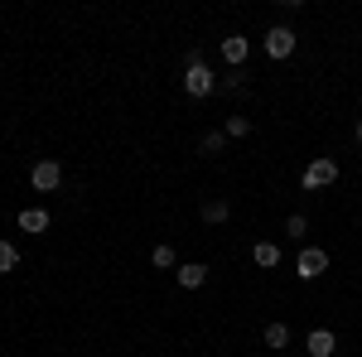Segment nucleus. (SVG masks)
<instances>
[{"mask_svg":"<svg viewBox=\"0 0 362 357\" xmlns=\"http://www.w3.org/2000/svg\"><path fill=\"white\" fill-rule=\"evenodd\" d=\"M223 145H227V131H208V136H203V155H218Z\"/></svg>","mask_w":362,"mask_h":357,"instance_id":"obj_13","label":"nucleus"},{"mask_svg":"<svg viewBox=\"0 0 362 357\" xmlns=\"http://www.w3.org/2000/svg\"><path fill=\"white\" fill-rule=\"evenodd\" d=\"M208 280V266H198V261H189V266H179V285H189V290H198Z\"/></svg>","mask_w":362,"mask_h":357,"instance_id":"obj_9","label":"nucleus"},{"mask_svg":"<svg viewBox=\"0 0 362 357\" xmlns=\"http://www.w3.org/2000/svg\"><path fill=\"white\" fill-rule=\"evenodd\" d=\"M203 222H227V203H223V198L203 203Z\"/></svg>","mask_w":362,"mask_h":357,"instance_id":"obj_12","label":"nucleus"},{"mask_svg":"<svg viewBox=\"0 0 362 357\" xmlns=\"http://www.w3.org/2000/svg\"><path fill=\"white\" fill-rule=\"evenodd\" d=\"M184 92H189V97H208V92H218V78H213L203 63H194V68L184 73Z\"/></svg>","mask_w":362,"mask_h":357,"instance_id":"obj_2","label":"nucleus"},{"mask_svg":"<svg viewBox=\"0 0 362 357\" xmlns=\"http://www.w3.org/2000/svg\"><path fill=\"white\" fill-rule=\"evenodd\" d=\"M290 343V329L285 324H266V348H285Z\"/></svg>","mask_w":362,"mask_h":357,"instance_id":"obj_11","label":"nucleus"},{"mask_svg":"<svg viewBox=\"0 0 362 357\" xmlns=\"http://www.w3.org/2000/svg\"><path fill=\"white\" fill-rule=\"evenodd\" d=\"M5 271H15V247L10 242H0V275Z\"/></svg>","mask_w":362,"mask_h":357,"instance_id":"obj_15","label":"nucleus"},{"mask_svg":"<svg viewBox=\"0 0 362 357\" xmlns=\"http://www.w3.org/2000/svg\"><path fill=\"white\" fill-rule=\"evenodd\" d=\"M155 266H174V247H155Z\"/></svg>","mask_w":362,"mask_h":357,"instance_id":"obj_17","label":"nucleus"},{"mask_svg":"<svg viewBox=\"0 0 362 357\" xmlns=\"http://www.w3.org/2000/svg\"><path fill=\"white\" fill-rule=\"evenodd\" d=\"M358 145H362V121H358Z\"/></svg>","mask_w":362,"mask_h":357,"instance_id":"obj_18","label":"nucleus"},{"mask_svg":"<svg viewBox=\"0 0 362 357\" xmlns=\"http://www.w3.org/2000/svg\"><path fill=\"white\" fill-rule=\"evenodd\" d=\"M338 179V165L334 160H314V165L305 169V189H329Z\"/></svg>","mask_w":362,"mask_h":357,"instance_id":"obj_5","label":"nucleus"},{"mask_svg":"<svg viewBox=\"0 0 362 357\" xmlns=\"http://www.w3.org/2000/svg\"><path fill=\"white\" fill-rule=\"evenodd\" d=\"M227 136H251V121L247 116H227Z\"/></svg>","mask_w":362,"mask_h":357,"instance_id":"obj_14","label":"nucleus"},{"mask_svg":"<svg viewBox=\"0 0 362 357\" xmlns=\"http://www.w3.org/2000/svg\"><path fill=\"white\" fill-rule=\"evenodd\" d=\"M29 184L39 193H54L58 184H63V169H58V160H39V165L29 169Z\"/></svg>","mask_w":362,"mask_h":357,"instance_id":"obj_1","label":"nucleus"},{"mask_svg":"<svg viewBox=\"0 0 362 357\" xmlns=\"http://www.w3.org/2000/svg\"><path fill=\"white\" fill-rule=\"evenodd\" d=\"M324 271H329V256L319 247L300 251V261H295V275H300V280H314V275H324Z\"/></svg>","mask_w":362,"mask_h":357,"instance_id":"obj_3","label":"nucleus"},{"mask_svg":"<svg viewBox=\"0 0 362 357\" xmlns=\"http://www.w3.org/2000/svg\"><path fill=\"white\" fill-rule=\"evenodd\" d=\"M334 348H338V343H334V333H329V329L309 333V357H334Z\"/></svg>","mask_w":362,"mask_h":357,"instance_id":"obj_6","label":"nucleus"},{"mask_svg":"<svg viewBox=\"0 0 362 357\" xmlns=\"http://www.w3.org/2000/svg\"><path fill=\"white\" fill-rule=\"evenodd\" d=\"M223 58L232 63V68H242V63H247V39H242V34L223 39Z\"/></svg>","mask_w":362,"mask_h":357,"instance_id":"obj_7","label":"nucleus"},{"mask_svg":"<svg viewBox=\"0 0 362 357\" xmlns=\"http://www.w3.org/2000/svg\"><path fill=\"white\" fill-rule=\"evenodd\" d=\"M266 54H271V58H290V54H295V29L276 25L271 34H266Z\"/></svg>","mask_w":362,"mask_h":357,"instance_id":"obj_4","label":"nucleus"},{"mask_svg":"<svg viewBox=\"0 0 362 357\" xmlns=\"http://www.w3.org/2000/svg\"><path fill=\"white\" fill-rule=\"evenodd\" d=\"M251 261H256V266H280V251L271 247V242H256V251H251Z\"/></svg>","mask_w":362,"mask_h":357,"instance_id":"obj_10","label":"nucleus"},{"mask_svg":"<svg viewBox=\"0 0 362 357\" xmlns=\"http://www.w3.org/2000/svg\"><path fill=\"white\" fill-rule=\"evenodd\" d=\"M305 227H309V222H305V218H300V213H295V218L285 222V237H305Z\"/></svg>","mask_w":362,"mask_h":357,"instance_id":"obj_16","label":"nucleus"},{"mask_svg":"<svg viewBox=\"0 0 362 357\" xmlns=\"http://www.w3.org/2000/svg\"><path fill=\"white\" fill-rule=\"evenodd\" d=\"M44 227H49V213L44 208H25L20 213V232H44Z\"/></svg>","mask_w":362,"mask_h":357,"instance_id":"obj_8","label":"nucleus"}]
</instances>
